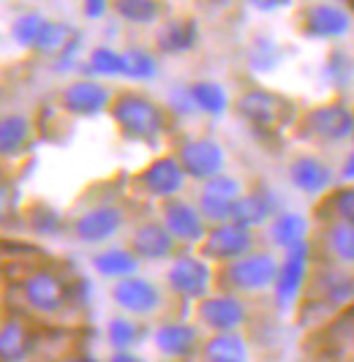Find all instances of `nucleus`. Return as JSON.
Masks as SVG:
<instances>
[{"label": "nucleus", "mask_w": 354, "mask_h": 362, "mask_svg": "<svg viewBox=\"0 0 354 362\" xmlns=\"http://www.w3.org/2000/svg\"><path fill=\"white\" fill-rule=\"evenodd\" d=\"M237 112L246 117L248 123L259 128H275L292 120V104L267 90H248L237 101Z\"/></svg>", "instance_id": "obj_2"}, {"label": "nucleus", "mask_w": 354, "mask_h": 362, "mask_svg": "<svg viewBox=\"0 0 354 362\" xmlns=\"http://www.w3.org/2000/svg\"><path fill=\"white\" fill-rule=\"evenodd\" d=\"M164 226L172 237L185 243L205 240V221L199 216V210L183 199H169L164 204Z\"/></svg>", "instance_id": "obj_11"}, {"label": "nucleus", "mask_w": 354, "mask_h": 362, "mask_svg": "<svg viewBox=\"0 0 354 362\" xmlns=\"http://www.w3.org/2000/svg\"><path fill=\"white\" fill-rule=\"evenodd\" d=\"M232 204H234V202L215 199V197H207V194H202V199H199V216L207 218V221H215V223H221V221H229Z\"/></svg>", "instance_id": "obj_38"}, {"label": "nucleus", "mask_w": 354, "mask_h": 362, "mask_svg": "<svg viewBox=\"0 0 354 362\" xmlns=\"http://www.w3.org/2000/svg\"><path fill=\"white\" fill-rule=\"evenodd\" d=\"M109 341L112 346H118L120 351H125L128 346L137 341V325L128 319H112L109 322Z\"/></svg>", "instance_id": "obj_39"}, {"label": "nucleus", "mask_w": 354, "mask_h": 362, "mask_svg": "<svg viewBox=\"0 0 354 362\" xmlns=\"http://www.w3.org/2000/svg\"><path fill=\"white\" fill-rule=\"evenodd\" d=\"M118 14L128 22H137V25H150L156 22L161 14V6L153 0H120L118 3Z\"/></svg>", "instance_id": "obj_30"}, {"label": "nucleus", "mask_w": 354, "mask_h": 362, "mask_svg": "<svg viewBox=\"0 0 354 362\" xmlns=\"http://www.w3.org/2000/svg\"><path fill=\"white\" fill-rule=\"evenodd\" d=\"M8 204H11L8 185H3V182H0V218H6V213H8Z\"/></svg>", "instance_id": "obj_42"}, {"label": "nucleus", "mask_w": 354, "mask_h": 362, "mask_svg": "<svg viewBox=\"0 0 354 362\" xmlns=\"http://www.w3.org/2000/svg\"><path fill=\"white\" fill-rule=\"evenodd\" d=\"M22 291H25V300L41 313H55L69 300V286L55 272H33L25 281Z\"/></svg>", "instance_id": "obj_8"}, {"label": "nucleus", "mask_w": 354, "mask_h": 362, "mask_svg": "<svg viewBox=\"0 0 354 362\" xmlns=\"http://www.w3.org/2000/svg\"><path fill=\"white\" fill-rule=\"evenodd\" d=\"M41 28H44V19L38 17V14H25V17H19L14 22L11 33H14L17 44H22V47H35Z\"/></svg>", "instance_id": "obj_34"}, {"label": "nucleus", "mask_w": 354, "mask_h": 362, "mask_svg": "<svg viewBox=\"0 0 354 362\" xmlns=\"http://www.w3.org/2000/svg\"><path fill=\"white\" fill-rule=\"evenodd\" d=\"M205 194H207V197H215V199L234 202V199H240V182L234 180V177H227V175H218V177H212V180L205 182Z\"/></svg>", "instance_id": "obj_37"}, {"label": "nucleus", "mask_w": 354, "mask_h": 362, "mask_svg": "<svg viewBox=\"0 0 354 362\" xmlns=\"http://www.w3.org/2000/svg\"><path fill=\"white\" fill-rule=\"evenodd\" d=\"M196 344V329L188 325H164L156 332V346L169 357H185Z\"/></svg>", "instance_id": "obj_20"}, {"label": "nucleus", "mask_w": 354, "mask_h": 362, "mask_svg": "<svg viewBox=\"0 0 354 362\" xmlns=\"http://www.w3.org/2000/svg\"><path fill=\"white\" fill-rule=\"evenodd\" d=\"M30 139V123L25 115H6L0 120V156H17Z\"/></svg>", "instance_id": "obj_22"}, {"label": "nucleus", "mask_w": 354, "mask_h": 362, "mask_svg": "<svg viewBox=\"0 0 354 362\" xmlns=\"http://www.w3.org/2000/svg\"><path fill=\"white\" fill-rule=\"evenodd\" d=\"M289 177L305 194H319L333 182V172H330L327 163H321L319 158L302 156V158H297L289 166Z\"/></svg>", "instance_id": "obj_18"}, {"label": "nucleus", "mask_w": 354, "mask_h": 362, "mask_svg": "<svg viewBox=\"0 0 354 362\" xmlns=\"http://www.w3.org/2000/svg\"><path fill=\"white\" fill-rule=\"evenodd\" d=\"M305 232H308V221L302 216H297V213H283L273 223V240L281 248H286V251L305 243Z\"/></svg>", "instance_id": "obj_27"}, {"label": "nucleus", "mask_w": 354, "mask_h": 362, "mask_svg": "<svg viewBox=\"0 0 354 362\" xmlns=\"http://www.w3.org/2000/svg\"><path fill=\"white\" fill-rule=\"evenodd\" d=\"M109 101H112V93L93 79H79V82L69 85L63 93V107L74 115H82V117H93V115L104 112L109 107Z\"/></svg>", "instance_id": "obj_13"}, {"label": "nucleus", "mask_w": 354, "mask_h": 362, "mask_svg": "<svg viewBox=\"0 0 354 362\" xmlns=\"http://www.w3.org/2000/svg\"><path fill=\"white\" fill-rule=\"evenodd\" d=\"M112 297H115V303H118L123 310H128V313H139V316H147V313H153V310L161 305L159 289H156L150 281L137 278V275L118 281V286H115V291H112Z\"/></svg>", "instance_id": "obj_9"}, {"label": "nucleus", "mask_w": 354, "mask_h": 362, "mask_svg": "<svg viewBox=\"0 0 354 362\" xmlns=\"http://www.w3.org/2000/svg\"><path fill=\"white\" fill-rule=\"evenodd\" d=\"M183 182H185V172L177 158H159L142 172V185L153 197H164V199L175 197L183 188Z\"/></svg>", "instance_id": "obj_14"}, {"label": "nucleus", "mask_w": 354, "mask_h": 362, "mask_svg": "<svg viewBox=\"0 0 354 362\" xmlns=\"http://www.w3.org/2000/svg\"><path fill=\"white\" fill-rule=\"evenodd\" d=\"M327 245H330V251H333L341 262L354 264V226L333 223V226L327 229Z\"/></svg>", "instance_id": "obj_29"}, {"label": "nucleus", "mask_w": 354, "mask_h": 362, "mask_svg": "<svg viewBox=\"0 0 354 362\" xmlns=\"http://www.w3.org/2000/svg\"><path fill=\"white\" fill-rule=\"evenodd\" d=\"M267 216H270V202L259 194H248V197H240L232 204V216L229 221L243 226V229H251V226H259L265 223Z\"/></svg>", "instance_id": "obj_24"}, {"label": "nucleus", "mask_w": 354, "mask_h": 362, "mask_svg": "<svg viewBox=\"0 0 354 362\" xmlns=\"http://www.w3.org/2000/svg\"><path fill=\"white\" fill-rule=\"evenodd\" d=\"M90 71L104 74V76H118L123 74V54H118L109 47H98L90 54Z\"/></svg>", "instance_id": "obj_32"}, {"label": "nucleus", "mask_w": 354, "mask_h": 362, "mask_svg": "<svg viewBox=\"0 0 354 362\" xmlns=\"http://www.w3.org/2000/svg\"><path fill=\"white\" fill-rule=\"evenodd\" d=\"M305 267H308V243H300L295 248L286 251L283 264H278V278H275V297L281 305H289L302 286L305 278Z\"/></svg>", "instance_id": "obj_12"}, {"label": "nucleus", "mask_w": 354, "mask_h": 362, "mask_svg": "<svg viewBox=\"0 0 354 362\" xmlns=\"http://www.w3.org/2000/svg\"><path fill=\"white\" fill-rule=\"evenodd\" d=\"M172 248H175V237L169 235V229L164 223H144L134 232V251L142 259L159 262L172 254Z\"/></svg>", "instance_id": "obj_17"}, {"label": "nucleus", "mask_w": 354, "mask_h": 362, "mask_svg": "<svg viewBox=\"0 0 354 362\" xmlns=\"http://www.w3.org/2000/svg\"><path fill=\"white\" fill-rule=\"evenodd\" d=\"M343 177H349V180H354V153L346 158V163H343Z\"/></svg>", "instance_id": "obj_44"}, {"label": "nucleus", "mask_w": 354, "mask_h": 362, "mask_svg": "<svg viewBox=\"0 0 354 362\" xmlns=\"http://www.w3.org/2000/svg\"><path fill=\"white\" fill-rule=\"evenodd\" d=\"M69 362H98L96 357H71Z\"/></svg>", "instance_id": "obj_46"}, {"label": "nucleus", "mask_w": 354, "mask_h": 362, "mask_svg": "<svg viewBox=\"0 0 354 362\" xmlns=\"http://www.w3.org/2000/svg\"><path fill=\"white\" fill-rule=\"evenodd\" d=\"M112 117L131 139H156L164 128V112L159 104L139 93H123L112 104Z\"/></svg>", "instance_id": "obj_1"}, {"label": "nucleus", "mask_w": 354, "mask_h": 362, "mask_svg": "<svg viewBox=\"0 0 354 362\" xmlns=\"http://www.w3.org/2000/svg\"><path fill=\"white\" fill-rule=\"evenodd\" d=\"M256 8H262V11H270V8H281V6H289V3H275V0H270V3H253Z\"/></svg>", "instance_id": "obj_45"}, {"label": "nucleus", "mask_w": 354, "mask_h": 362, "mask_svg": "<svg viewBox=\"0 0 354 362\" xmlns=\"http://www.w3.org/2000/svg\"><path fill=\"white\" fill-rule=\"evenodd\" d=\"M169 286L188 297V300H199L207 297L210 289V267L205 262H199L194 256H180L175 264L169 267Z\"/></svg>", "instance_id": "obj_6"}, {"label": "nucleus", "mask_w": 354, "mask_h": 362, "mask_svg": "<svg viewBox=\"0 0 354 362\" xmlns=\"http://www.w3.org/2000/svg\"><path fill=\"white\" fill-rule=\"evenodd\" d=\"M109 362H144V360L137 357V354H131V351H118V354H112Z\"/></svg>", "instance_id": "obj_43"}, {"label": "nucleus", "mask_w": 354, "mask_h": 362, "mask_svg": "<svg viewBox=\"0 0 354 362\" xmlns=\"http://www.w3.org/2000/svg\"><path fill=\"white\" fill-rule=\"evenodd\" d=\"M352 74H354V63L349 54L341 52V49L330 54V60H327V76H330V82H336L338 88H346L352 82Z\"/></svg>", "instance_id": "obj_35"}, {"label": "nucleus", "mask_w": 354, "mask_h": 362, "mask_svg": "<svg viewBox=\"0 0 354 362\" xmlns=\"http://www.w3.org/2000/svg\"><path fill=\"white\" fill-rule=\"evenodd\" d=\"M71 30L69 25H60V22H44L41 33H38V41H35V49L38 52H57L69 44Z\"/></svg>", "instance_id": "obj_31"}, {"label": "nucleus", "mask_w": 354, "mask_h": 362, "mask_svg": "<svg viewBox=\"0 0 354 362\" xmlns=\"http://www.w3.org/2000/svg\"><path fill=\"white\" fill-rule=\"evenodd\" d=\"M251 245H253L251 232L229 221V223H218L212 232L205 235L202 251H205V256L218 259V262H237V259L248 256Z\"/></svg>", "instance_id": "obj_5"}, {"label": "nucleus", "mask_w": 354, "mask_h": 362, "mask_svg": "<svg viewBox=\"0 0 354 362\" xmlns=\"http://www.w3.org/2000/svg\"><path fill=\"white\" fill-rule=\"evenodd\" d=\"M207 362H248V346L237 332H218L205 346Z\"/></svg>", "instance_id": "obj_19"}, {"label": "nucleus", "mask_w": 354, "mask_h": 362, "mask_svg": "<svg viewBox=\"0 0 354 362\" xmlns=\"http://www.w3.org/2000/svg\"><path fill=\"white\" fill-rule=\"evenodd\" d=\"M93 264H96V270L106 275V278H131L137 267H139V262H137V256L131 254V251H123V248H109L104 254H98L93 259Z\"/></svg>", "instance_id": "obj_25"}, {"label": "nucleus", "mask_w": 354, "mask_h": 362, "mask_svg": "<svg viewBox=\"0 0 354 362\" xmlns=\"http://www.w3.org/2000/svg\"><path fill=\"white\" fill-rule=\"evenodd\" d=\"M278 278V262L270 254H248L237 262H232L227 270L229 286L240 291H259L275 284Z\"/></svg>", "instance_id": "obj_3"}, {"label": "nucleus", "mask_w": 354, "mask_h": 362, "mask_svg": "<svg viewBox=\"0 0 354 362\" xmlns=\"http://www.w3.org/2000/svg\"><path fill=\"white\" fill-rule=\"evenodd\" d=\"M194 44H196V22H191V19L169 22L159 33V47L169 54L188 52Z\"/></svg>", "instance_id": "obj_23"}, {"label": "nucleus", "mask_w": 354, "mask_h": 362, "mask_svg": "<svg viewBox=\"0 0 354 362\" xmlns=\"http://www.w3.org/2000/svg\"><path fill=\"white\" fill-rule=\"evenodd\" d=\"M30 349V332L22 322H6L0 327V360L22 362Z\"/></svg>", "instance_id": "obj_21"}, {"label": "nucleus", "mask_w": 354, "mask_h": 362, "mask_svg": "<svg viewBox=\"0 0 354 362\" xmlns=\"http://www.w3.org/2000/svg\"><path fill=\"white\" fill-rule=\"evenodd\" d=\"M188 95H191L194 107H199L207 115H224L227 107H229L227 90L218 82H196V85L188 88Z\"/></svg>", "instance_id": "obj_26"}, {"label": "nucleus", "mask_w": 354, "mask_h": 362, "mask_svg": "<svg viewBox=\"0 0 354 362\" xmlns=\"http://www.w3.org/2000/svg\"><path fill=\"white\" fill-rule=\"evenodd\" d=\"M104 11H106L104 0H90V3H85V14L88 17H104Z\"/></svg>", "instance_id": "obj_41"}, {"label": "nucleus", "mask_w": 354, "mask_h": 362, "mask_svg": "<svg viewBox=\"0 0 354 362\" xmlns=\"http://www.w3.org/2000/svg\"><path fill=\"white\" fill-rule=\"evenodd\" d=\"M324 297L330 300V303H336V305H343V303H349L354 297V281L352 278H346V275H327L324 278Z\"/></svg>", "instance_id": "obj_33"}, {"label": "nucleus", "mask_w": 354, "mask_h": 362, "mask_svg": "<svg viewBox=\"0 0 354 362\" xmlns=\"http://www.w3.org/2000/svg\"><path fill=\"white\" fill-rule=\"evenodd\" d=\"M123 226V213L118 207H96L74 223V232L85 243H104Z\"/></svg>", "instance_id": "obj_15"}, {"label": "nucleus", "mask_w": 354, "mask_h": 362, "mask_svg": "<svg viewBox=\"0 0 354 362\" xmlns=\"http://www.w3.org/2000/svg\"><path fill=\"white\" fill-rule=\"evenodd\" d=\"M159 71L156 66V57L147 52V49H139V47H131L123 52V74L131 76V79H153Z\"/></svg>", "instance_id": "obj_28"}, {"label": "nucleus", "mask_w": 354, "mask_h": 362, "mask_svg": "<svg viewBox=\"0 0 354 362\" xmlns=\"http://www.w3.org/2000/svg\"><path fill=\"white\" fill-rule=\"evenodd\" d=\"M202 322L218 329V332H234L237 327L246 322V305L232 297V294H218V297H205L199 305Z\"/></svg>", "instance_id": "obj_10"}, {"label": "nucleus", "mask_w": 354, "mask_h": 362, "mask_svg": "<svg viewBox=\"0 0 354 362\" xmlns=\"http://www.w3.org/2000/svg\"><path fill=\"white\" fill-rule=\"evenodd\" d=\"M336 213L341 218V223H346V226H354V188H341L336 194Z\"/></svg>", "instance_id": "obj_40"}, {"label": "nucleus", "mask_w": 354, "mask_h": 362, "mask_svg": "<svg viewBox=\"0 0 354 362\" xmlns=\"http://www.w3.org/2000/svg\"><path fill=\"white\" fill-rule=\"evenodd\" d=\"M278 47L270 41V38H256V44H253V49H251V63H253V69H259V71H267V69H273L275 63H278Z\"/></svg>", "instance_id": "obj_36"}, {"label": "nucleus", "mask_w": 354, "mask_h": 362, "mask_svg": "<svg viewBox=\"0 0 354 362\" xmlns=\"http://www.w3.org/2000/svg\"><path fill=\"white\" fill-rule=\"evenodd\" d=\"M308 131L324 142H343L354 131L352 109L343 104H327V107L314 109L308 115Z\"/></svg>", "instance_id": "obj_7"}, {"label": "nucleus", "mask_w": 354, "mask_h": 362, "mask_svg": "<svg viewBox=\"0 0 354 362\" xmlns=\"http://www.w3.org/2000/svg\"><path fill=\"white\" fill-rule=\"evenodd\" d=\"M352 19L341 6H314L305 14V33L314 38H338L349 33Z\"/></svg>", "instance_id": "obj_16"}, {"label": "nucleus", "mask_w": 354, "mask_h": 362, "mask_svg": "<svg viewBox=\"0 0 354 362\" xmlns=\"http://www.w3.org/2000/svg\"><path fill=\"white\" fill-rule=\"evenodd\" d=\"M177 161L185 175H191L194 180L207 182L218 177V172L224 169V150L215 139H194V142L183 145Z\"/></svg>", "instance_id": "obj_4"}]
</instances>
